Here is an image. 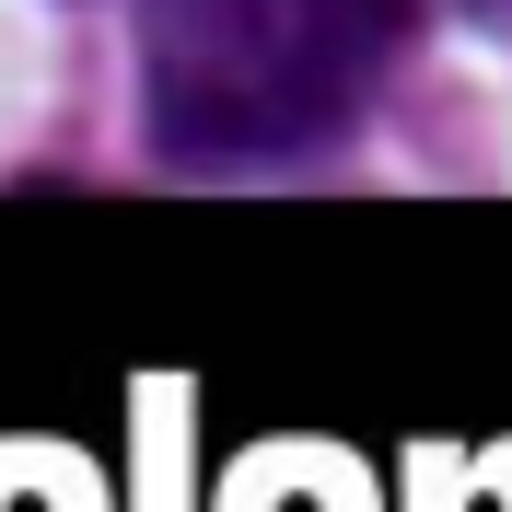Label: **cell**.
<instances>
[{
  "mask_svg": "<svg viewBox=\"0 0 512 512\" xmlns=\"http://www.w3.org/2000/svg\"><path fill=\"white\" fill-rule=\"evenodd\" d=\"M419 0H140V117L187 175L338 152L396 82Z\"/></svg>",
  "mask_w": 512,
  "mask_h": 512,
  "instance_id": "cell-1",
  "label": "cell"
}]
</instances>
